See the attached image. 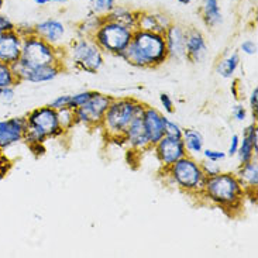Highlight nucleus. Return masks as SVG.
Returning <instances> with one entry per match:
<instances>
[{
    "label": "nucleus",
    "mask_w": 258,
    "mask_h": 258,
    "mask_svg": "<svg viewBox=\"0 0 258 258\" xmlns=\"http://www.w3.org/2000/svg\"><path fill=\"white\" fill-rule=\"evenodd\" d=\"M257 153L254 150V146L250 140L243 136V139H240V147H238V158H240V162L241 164H245V162H250L254 158H257Z\"/></svg>",
    "instance_id": "a878e982"
},
{
    "label": "nucleus",
    "mask_w": 258,
    "mask_h": 258,
    "mask_svg": "<svg viewBox=\"0 0 258 258\" xmlns=\"http://www.w3.org/2000/svg\"><path fill=\"white\" fill-rule=\"evenodd\" d=\"M112 96H107L103 93L95 92L85 105L81 107L75 109V120L77 124H84L88 128H93V127H100L105 113L107 107L112 102Z\"/></svg>",
    "instance_id": "1a4fd4ad"
},
{
    "label": "nucleus",
    "mask_w": 258,
    "mask_h": 258,
    "mask_svg": "<svg viewBox=\"0 0 258 258\" xmlns=\"http://www.w3.org/2000/svg\"><path fill=\"white\" fill-rule=\"evenodd\" d=\"M14 99V89L13 86H6V88H0V100L2 102H12Z\"/></svg>",
    "instance_id": "ea45409f"
},
{
    "label": "nucleus",
    "mask_w": 258,
    "mask_h": 258,
    "mask_svg": "<svg viewBox=\"0 0 258 258\" xmlns=\"http://www.w3.org/2000/svg\"><path fill=\"white\" fill-rule=\"evenodd\" d=\"M243 136L251 141L252 146H254V150L258 151V126L255 121H254L252 124H250L248 127H245L244 132H243Z\"/></svg>",
    "instance_id": "7c9ffc66"
},
{
    "label": "nucleus",
    "mask_w": 258,
    "mask_h": 258,
    "mask_svg": "<svg viewBox=\"0 0 258 258\" xmlns=\"http://www.w3.org/2000/svg\"><path fill=\"white\" fill-rule=\"evenodd\" d=\"M19 81L16 79L12 70V65L0 61V88H6V86H14Z\"/></svg>",
    "instance_id": "c85d7f7f"
},
{
    "label": "nucleus",
    "mask_w": 258,
    "mask_h": 258,
    "mask_svg": "<svg viewBox=\"0 0 258 258\" xmlns=\"http://www.w3.org/2000/svg\"><path fill=\"white\" fill-rule=\"evenodd\" d=\"M70 96L71 95L58 96V98L54 99L48 106L49 107H52L54 110H59V109H63V107H68V105H70Z\"/></svg>",
    "instance_id": "72a5a7b5"
},
{
    "label": "nucleus",
    "mask_w": 258,
    "mask_h": 258,
    "mask_svg": "<svg viewBox=\"0 0 258 258\" xmlns=\"http://www.w3.org/2000/svg\"><path fill=\"white\" fill-rule=\"evenodd\" d=\"M119 58L136 68L161 67L169 59L164 34L134 30L132 41Z\"/></svg>",
    "instance_id": "f257e3e1"
},
{
    "label": "nucleus",
    "mask_w": 258,
    "mask_h": 258,
    "mask_svg": "<svg viewBox=\"0 0 258 258\" xmlns=\"http://www.w3.org/2000/svg\"><path fill=\"white\" fill-rule=\"evenodd\" d=\"M201 14L203 23L210 28H215L223 23V14L220 10L219 0H202Z\"/></svg>",
    "instance_id": "412c9836"
},
{
    "label": "nucleus",
    "mask_w": 258,
    "mask_h": 258,
    "mask_svg": "<svg viewBox=\"0 0 258 258\" xmlns=\"http://www.w3.org/2000/svg\"><path fill=\"white\" fill-rule=\"evenodd\" d=\"M203 155H205V158L209 161H215V162H219V161H222L226 158V153L223 151H217V150H203L202 151Z\"/></svg>",
    "instance_id": "e433bc0d"
},
{
    "label": "nucleus",
    "mask_w": 258,
    "mask_h": 258,
    "mask_svg": "<svg viewBox=\"0 0 258 258\" xmlns=\"http://www.w3.org/2000/svg\"><path fill=\"white\" fill-rule=\"evenodd\" d=\"M165 44H167L168 58L169 59H185V38H186V28L179 24H171L164 33Z\"/></svg>",
    "instance_id": "dca6fc26"
},
{
    "label": "nucleus",
    "mask_w": 258,
    "mask_h": 258,
    "mask_svg": "<svg viewBox=\"0 0 258 258\" xmlns=\"http://www.w3.org/2000/svg\"><path fill=\"white\" fill-rule=\"evenodd\" d=\"M27 126L26 117H12V119L0 120V150L13 146L24 137Z\"/></svg>",
    "instance_id": "2eb2a0df"
},
{
    "label": "nucleus",
    "mask_w": 258,
    "mask_h": 258,
    "mask_svg": "<svg viewBox=\"0 0 258 258\" xmlns=\"http://www.w3.org/2000/svg\"><path fill=\"white\" fill-rule=\"evenodd\" d=\"M19 61L24 67L34 70L55 63H63L65 54L62 52V47H54L33 33L23 37L21 55Z\"/></svg>",
    "instance_id": "39448f33"
},
{
    "label": "nucleus",
    "mask_w": 258,
    "mask_h": 258,
    "mask_svg": "<svg viewBox=\"0 0 258 258\" xmlns=\"http://www.w3.org/2000/svg\"><path fill=\"white\" fill-rule=\"evenodd\" d=\"M65 59H70L77 70L86 74H96L105 63L103 51L92 37H79L71 41L70 48L65 52Z\"/></svg>",
    "instance_id": "0eeeda50"
},
{
    "label": "nucleus",
    "mask_w": 258,
    "mask_h": 258,
    "mask_svg": "<svg viewBox=\"0 0 258 258\" xmlns=\"http://www.w3.org/2000/svg\"><path fill=\"white\" fill-rule=\"evenodd\" d=\"M3 2H5V0H0V10H2V6H3Z\"/></svg>",
    "instance_id": "49530a36"
},
{
    "label": "nucleus",
    "mask_w": 258,
    "mask_h": 258,
    "mask_svg": "<svg viewBox=\"0 0 258 258\" xmlns=\"http://www.w3.org/2000/svg\"><path fill=\"white\" fill-rule=\"evenodd\" d=\"M182 141L188 155L192 154H199L203 151V137L201 133L195 128H185L182 132Z\"/></svg>",
    "instance_id": "5701e85b"
},
{
    "label": "nucleus",
    "mask_w": 258,
    "mask_h": 258,
    "mask_svg": "<svg viewBox=\"0 0 258 258\" xmlns=\"http://www.w3.org/2000/svg\"><path fill=\"white\" fill-rule=\"evenodd\" d=\"M37 6H45V5H48V3H67V2H70V0H33Z\"/></svg>",
    "instance_id": "37998d69"
},
{
    "label": "nucleus",
    "mask_w": 258,
    "mask_h": 258,
    "mask_svg": "<svg viewBox=\"0 0 258 258\" xmlns=\"http://www.w3.org/2000/svg\"><path fill=\"white\" fill-rule=\"evenodd\" d=\"M56 116H58V123L62 128L63 132H70L74 128V126H77V120H75V112L70 109V107H63L56 110Z\"/></svg>",
    "instance_id": "bb28decb"
},
{
    "label": "nucleus",
    "mask_w": 258,
    "mask_h": 258,
    "mask_svg": "<svg viewBox=\"0 0 258 258\" xmlns=\"http://www.w3.org/2000/svg\"><path fill=\"white\" fill-rule=\"evenodd\" d=\"M105 17H100V16H96V14H92L89 17H86L78 27V33L81 37H92L95 34V31L98 30V27L100 26V23Z\"/></svg>",
    "instance_id": "393cba45"
},
{
    "label": "nucleus",
    "mask_w": 258,
    "mask_h": 258,
    "mask_svg": "<svg viewBox=\"0 0 258 258\" xmlns=\"http://www.w3.org/2000/svg\"><path fill=\"white\" fill-rule=\"evenodd\" d=\"M164 172L171 182L186 194L201 195L206 182V175L203 172L201 162L194 160L190 155H185L181 160L174 162L171 167L164 168Z\"/></svg>",
    "instance_id": "423d86ee"
},
{
    "label": "nucleus",
    "mask_w": 258,
    "mask_h": 258,
    "mask_svg": "<svg viewBox=\"0 0 258 258\" xmlns=\"http://www.w3.org/2000/svg\"><path fill=\"white\" fill-rule=\"evenodd\" d=\"M27 126L23 140L31 147L42 146L48 139H56L62 136L63 130L58 123L56 110L48 105L37 107L33 112L28 113L26 117Z\"/></svg>",
    "instance_id": "20e7f679"
},
{
    "label": "nucleus",
    "mask_w": 258,
    "mask_h": 258,
    "mask_svg": "<svg viewBox=\"0 0 258 258\" xmlns=\"http://www.w3.org/2000/svg\"><path fill=\"white\" fill-rule=\"evenodd\" d=\"M91 13L106 17L116 6V0H89Z\"/></svg>",
    "instance_id": "cd10ccee"
},
{
    "label": "nucleus",
    "mask_w": 258,
    "mask_h": 258,
    "mask_svg": "<svg viewBox=\"0 0 258 258\" xmlns=\"http://www.w3.org/2000/svg\"><path fill=\"white\" fill-rule=\"evenodd\" d=\"M146 105L134 98L112 99L100 127L110 140L121 141L133 119L143 114Z\"/></svg>",
    "instance_id": "7ed1b4c3"
},
{
    "label": "nucleus",
    "mask_w": 258,
    "mask_h": 258,
    "mask_svg": "<svg viewBox=\"0 0 258 258\" xmlns=\"http://www.w3.org/2000/svg\"><path fill=\"white\" fill-rule=\"evenodd\" d=\"M240 49H241L244 54H247V55H257V42L252 41V40H245V41L241 42Z\"/></svg>",
    "instance_id": "f704fd0d"
},
{
    "label": "nucleus",
    "mask_w": 258,
    "mask_h": 258,
    "mask_svg": "<svg viewBox=\"0 0 258 258\" xmlns=\"http://www.w3.org/2000/svg\"><path fill=\"white\" fill-rule=\"evenodd\" d=\"M12 70L19 82L44 84V82L54 81L59 75V72L63 70V63H55V65H49V67L30 70L27 67H24L20 61H17V62L12 63Z\"/></svg>",
    "instance_id": "9d476101"
},
{
    "label": "nucleus",
    "mask_w": 258,
    "mask_h": 258,
    "mask_svg": "<svg viewBox=\"0 0 258 258\" xmlns=\"http://www.w3.org/2000/svg\"><path fill=\"white\" fill-rule=\"evenodd\" d=\"M134 30L105 17L92 38L106 54L119 56L130 44Z\"/></svg>",
    "instance_id": "6e6552de"
},
{
    "label": "nucleus",
    "mask_w": 258,
    "mask_h": 258,
    "mask_svg": "<svg viewBox=\"0 0 258 258\" xmlns=\"http://www.w3.org/2000/svg\"><path fill=\"white\" fill-rule=\"evenodd\" d=\"M16 30V26L13 24V21L10 20L9 17L0 14V34L7 33V31H13Z\"/></svg>",
    "instance_id": "58836bf2"
},
{
    "label": "nucleus",
    "mask_w": 258,
    "mask_h": 258,
    "mask_svg": "<svg viewBox=\"0 0 258 258\" xmlns=\"http://www.w3.org/2000/svg\"><path fill=\"white\" fill-rule=\"evenodd\" d=\"M171 24H172V21L169 20L167 14L160 13V12H139L136 30H144V31L164 34Z\"/></svg>",
    "instance_id": "6ab92c4d"
},
{
    "label": "nucleus",
    "mask_w": 258,
    "mask_h": 258,
    "mask_svg": "<svg viewBox=\"0 0 258 258\" xmlns=\"http://www.w3.org/2000/svg\"><path fill=\"white\" fill-rule=\"evenodd\" d=\"M238 81H233V85H231V92H233V95H234V98L238 99V92H237V86H238Z\"/></svg>",
    "instance_id": "c03bdc74"
},
{
    "label": "nucleus",
    "mask_w": 258,
    "mask_h": 258,
    "mask_svg": "<svg viewBox=\"0 0 258 258\" xmlns=\"http://www.w3.org/2000/svg\"><path fill=\"white\" fill-rule=\"evenodd\" d=\"M21 37L16 30L0 34V61L9 65L17 62L21 55Z\"/></svg>",
    "instance_id": "f3484780"
},
{
    "label": "nucleus",
    "mask_w": 258,
    "mask_h": 258,
    "mask_svg": "<svg viewBox=\"0 0 258 258\" xmlns=\"http://www.w3.org/2000/svg\"><path fill=\"white\" fill-rule=\"evenodd\" d=\"M137 16H139V12H134L132 9H128V7L117 6L116 5L114 9L106 17L110 19V20L117 21V23L132 28V30H136L137 28Z\"/></svg>",
    "instance_id": "4be33fe9"
},
{
    "label": "nucleus",
    "mask_w": 258,
    "mask_h": 258,
    "mask_svg": "<svg viewBox=\"0 0 258 258\" xmlns=\"http://www.w3.org/2000/svg\"><path fill=\"white\" fill-rule=\"evenodd\" d=\"M250 107H251L254 121L257 123V119H258V88L257 86L252 89L251 95H250Z\"/></svg>",
    "instance_id": "4c0bfd02"
},
{
    "label": "nucleus",
    "mask_w": 258,
    "mask_h": 258,
    "mask_svg": "<svg viewBox=\"0 0 258 258\" xmlns=\"http://www.w3.org/2000/svg\"><path fill=\"white\" fill-rule=\"evenodd\" d=\"M153 148L162 168L171 167L174 162L181 160L182 157L188 155L182 139H171L164 136L155 146H153Z\"/></svg>",
    "instance_id": "9b49d317"
},
{
    "label": "nucleus",
    "mask_w": 258,
    "mask_h": 258,
    "mask_svg": "<svg viewBox=\"0 0 258 258\" xmlns=\"http://www.w3.org/2000/svg\"><path fill=\"white\" fill-rule=\"evenodd\" d=\"M121 141H126L127 146L130 147L133 151H137V153L153 148L150 144L148 136H147L144 123H143V114H139L133 119L130 126L127 127Z\"/></svg>",
    "instance_id": "4468645a"
},
{
    "label": "nucleus",
    "mask_w": 258,
    "mask_h": 258,
    "mask_svg": "<svg viewBox=\"0 0 258 258\" xmlns=\"http://www.w3.org/2000/svg\"><path fill=\"white\" fill-rule=\"evenodd\" d=\"M93 93L95 91H84V92H79V93H75V95H71L70 96V105L68 107L72 109V110H75L78 107H81L82 105H85L89 99L93 96Z\"/></svg>",
    "instance_id": "c756f323"
},
{
    "label": "nucleus",
    "mask_w": 258,
    "mask_h": 258,
    "mask_svg": "<svg viewBox=\"0 0 258 258\" xmlns=\"http://www.w3.org/2000/svg\"><path fill=\"white\" fill-rule=\"evenodd\" d=\"M33 33L54 47H62V42L67 35V27L62 21L49 17L37 23L33 27Z\"/></svg>",
    "instance_id": "f8f14e48"
},
{
    "label": "nucleus",
    "mask_w": 258,
    "mask_h": 258,
    "mask_svg": "<svg viewBox=\"0 0 258 258\" xmlns=\"http://www.w3.org/2000/svg\"><path fill=\"white\" fill-rule=\"evenodd\" d=\"M178 3H181V5H189V3H192L194 0H176Z\"/></svg>",
    "instance_id": "a18cd8bd"
},
{
    "label": "nucleus",
    "mask_w": 258,
    "mask_h": 258,
    "mask_svg": "<svg viewBox=\"0 0 258 258\" xmlns=\"http://www.w3.org/2000/svg\"><path fill=\"white\" fill-rule=\"evenodd\" d=\"M238 147H240V137H238L237 134H234L230 140V146H229V151H227V155L229 157H233V155H236L238 151Z\"/></svg>",
    "instance_id": "79ce46f5"
},
{
    "label": "nucleus",
    "mask_w": 258,
    "mask_h": 258,
    "mask_svg": "<svg viewBox=\"0 0 258 258\" xmlns=\"http://www.w3.org/2000/svg\"><path fill=\"white\" fill-rule=\"evenodd\" d=\"M238 65H240V55L238 52H233L217 63V74L224 79H231L234 72L237 71Z\"/></svg>",
    "instance_id": "b1692460"
},
{
    "label": "nucleus",
    "mask_w": 258,
    "mask_h": 258,
    "mask_svg": "<svg viewBox=\"0 0 258 258\" xmlns=\"http://www.w3.org/2000/svg\"><path fill=\"white\" fill-rule=\"evenodd\" d=\"M208 54V44L203 34L196 28H186L185 38V59L198 63Z\"/></svg>",
    "instance_id": "a211bd4d"
},
{
    "label": "nucleus",
    "mask_w": 258,
    "mask_h": 258,
    "mask_svg": "<svg viewBox=\"0 0 258 258\" xmlns=\"http://www.w3.org/2000/svg\"><path fill=\"white\" fill-rule=\"evenodd\" d=\"M167 119L161 112H158L155 107L147 106L143 112V123L146 127L147 136L150 140L151 147L155 146L164 136H165V123Z\"/></svg>",
    "instance_id": "ddd939ff"
},
{
    "label": "nucleus",
    "mask_w": 258,
    "mask_h": 258,
    "mask_svg": "<svg viewBox=\"0 0 258 258\" xmlns=\"http://www.w3.org/2000/svg\"><path fill=\"white\" fill-rule=\"evenodd\" d=\"M201 167H202L203 172L206 175V178H209V176H213V175H216L220 172V167L217 165L215 161H203L201 162Z\"/></svg>",
    "instance_id": "473e14b6"
},
{
    "label": "nucleus",
    "mask_w": 258,
    "mask_h": 258,
    "mask_svg": "<svg viewBox=\"0 0 258 258\" xmlns=\"http://www.w3.org/2000/svg\"><path fill=\"white\" fill-rule=\"evenodd\" d=\"M238 181L241 183V186L244 188L245 195H252L255 194L257 195V189H258V164L257 158H254L250 162H245V164H241L240 168L237 169Z\"/></svg>",
    "instance_id": "aec40b11"
},
{
    "label": "nucleus",
    "mask_w": 258,
    "mask_h": 258,
    "mask_svg": "<svg viewBox=\"0 0 258 258\" xmlns=\"http://www.w3.org/2000/svg\"><path fill=\"white\" fill-rule=\"evenodd\" d=\"M182 132L183 130L175 121L167 119V123H165V136L167 137H171V139H182Z\"/></svg>",
    "instance_id": "2f4dec72"
},
{
    "label": "nucleus",
    "mask_w": 258,
    "mask_h": 258,
    "mask_svg": "<svg viewBox=\"0 0 258 258\" xmlns=\"http://www.w3.org/2000/svg\"><path fill=\"white\" fill-rule=\"evenodd\" d=\"M233 116L237 121H244L247 117V110L243 105H236L233 107Z\"/></svg>",
    "instance_id": "a19ab883"
},
{
    "label": "nucleus",
    "mask_w": 258,
    "mask_h": 258,
    "mask_svg": "<svg viewBox=\"0 0 258 258\" xmlns=\"http://www.w3.org/2000/svg\"><path fill=\"white\" fill-rule=\"evenodd\" d=\"M201 195L223 210L241 209L244 198L247 196L237 175L222 171L206 178Z\"/></svg>",
    "instance_id": "f03ea898"
},
{
    "label": "nucleus",
    "mask_w": 258,
    "mask_h": 258,
    "mask_svg": "<svg viewBox=\"0 0 258 258\" xmlns=\"http://www.w3.org/2000/svg\"><path fill=\"white\" fill-rule=\"evenodd\" d=\"M160 102L162 107H164V110L167 113H174L175 112V103L172 98L168 95V93H161L160 95Z\"/></svg>",
    "instance_id": "c9c22d12"
}]
</instances>
